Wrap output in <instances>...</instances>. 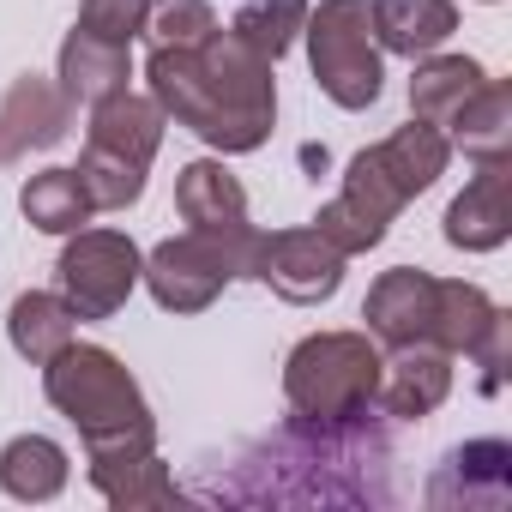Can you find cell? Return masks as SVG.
Segmentation results:
<instances>
[{"label":"cell","instance_id":"obj_23","mask_svg":"<svg viewBox=\"0 0 512 512\" xmlns=\"http://www.w3.org/2000/svg\"><path fill=\"white\" fill-rule=\"evenodd\" d=\"M7 338H13V350H19L25 362L43 368L49 356H61V350L73 344V308H67L61 296L31 290V296L13 302V314H7Z\"/></svg>","mask_w":512,"mask_h":512},{"label":"cell","instance_id":"obj_17","mask_svg":"<svg viewBox=\"0 0 512 512\" xmlns=\"http://www.w3.org/2000/svg\"><path fill=\"white\" fill-rule=\"evenodd\" d=\"M374 43L392 55H434L452 31H458V7L452 0H374Z\"/></svg>","mask_w":512,"mask_h":512},{"label":"cell","instance_id":"obj_26","mask_svg":"<svg viewBox=\"0 0 512 512\" xmlns=\"http://www.w3.org/2000/svg\"><path fill=\"white\" fill-rule=\"evenodd\" d=\"M308 25V0H241V13H235V37L253 49V55H266V61H284L290 43L302 37Z\"/></svg>","mask_w":512,"mask_h":512},{"label":"cell","instance_id":"obj_3","mask_svg":"<svg viewBox=\"0 0 512 512\" xmlns=\"http://www.w3.org/2000/svg\"><path fill=\"white\" fill-rule=\"evenodd\" d=\"M446 157H452V145H446L440 127H428V121L398 127L392 139H380L374 151H362V157L350 163L338 199L320 205L314 229L344 253V260H350V253H368V247L386 235V223H392L416 193H428V187L446 175Z\"/></svg>","mask_w":512,"mask_h":512},{"label":"cell","instance_id":"obj_15","mask_svg":"<svg viewBox=\"0 0 512 512\" xmlns=\"http://www.w3.org/2000/svg\"><path fill=\"white\" fill-rule=\"evenodd\" d=\"M512 494V446L506 440H470L458 446L440 476L428 482V506H506Z\"/></svg>","mask_w":512,"mask_h":512},{"label":"cell","instance_id":"obj_22","mask_svg":"<svg viewBox=\"0 0 512 512\" xmlns=\"http://www.w3.org/2000/svg\"><path fill=\"white\" fill-rule=\"evenodd\" d=\"M19 211H25L37 229H49V235H73V229L91 223V193H85L79 169H43V175L25 181Z\"/></svg>","mask_w":512,"mask_h":512},{"label":"cell","instance_id":"obj_30","mask_svg":"<svg viewBox=\"0 0 512 512\" xmlns=\"http://www.w3.org/2000/svg\"><path fill=\"white\" fill-rule=\"evenodd\" d=\"M470 356H476V368H482V392H500L506 362H512V314H494V326L482 332V344H476Z\"/></svg>","mask_w":512,"mask_h":512},{"label":"cell","instance_id":"obj_1","mask_svg":"<svg viewBox=\"0 0 512 512\" xmlns=\"http://www.w3.org/2000/svg\"><path fill=\"white\" fill-rule=\"evenodd\" d=\"M392 446L368 416L320 422L290 416L272 440L247 446L235 458V476L211 488V500L235 506H380Z\"/></svg>","mask_w":512,"mask_h":512},{"label":"cell","instance_id":"obj_20","mask_svg":"<svg viewBox=\"0 0 512 512\" xmlns=\"http://www.w3.org/2000/svg\"><path fill=\"white\" fill-rule=\"evenodd\" d=\"M91 482L103 488L109 506H127V512H139V506H175V500H181V488L169 482V470H163L157 452L91 458Z\"/></svg>","mask_w":512,"mask_h":512},{"label":"cell","instance_id":"obj_9","mask_svg":"<svg viewBox=\"0 0 512 512\" xmlns=\"http://www.w3.org/2000/svg\"><path fill=\"white\" fill-rule=\"evenodd\" d=\"M253 278L272 284L284 302H326L338 284H344V253L320 235V229H278V235H260V266Z\"/></svg>","mask_w":512,"mask_h":512},{"label":"cell","instance_id":"obj_7","mask_svg":"<svg viewBox=\"0 0 512 512\" xmlns=\"http://www.w3.org/2000/svg\"><path fill=\"white\" fill-rule=\"evenodd\" d=\"M175 205H181L187 229L223 253V266L235 278H253V266H260V229L247 223V193L223 163H211V157L187 163L175 181Z\"/></svg>","mask_w":512,"mask_h":512},{"label":"cell","instance_id":"obj_19","mask_svg":"<svg viewBox=\"0 0 512 512\" xmlns=\"http://www.w3.org/2000/svg\"><path fill=\"white\" fill-rule=\"evenodd\" d=\"M482 85H488V73H482L476 61H464V55H434V61H422L416 79H410V115L428 121V127H452L458 109H464Z\"/></svg>","mask_w":512,"mask_h":512},{"label":"cell","instance_id":"obj_24","mask_svg":"<svg viewBox=\"0 0 512 512\" xmlns=\"http://www.w3.org/2000/svg\"><path fill=\"white\" fill-rule=\"evenodd\" d=\"M452 133H458L464 157H476V163L506 157V151H512V85H506V79H488V85L458 109Z\"/></svg>","mask_w":512,"mask_h":512},{"label":"cell","instance_id":"obj_10","mask_svg":"<svg viewBox=\"0 0 512 512\" xmlns=\"http://www.w3.org/2000/svg\"><path fill=\"white\" fill-rule=\"evenodd\" d=\"M139 278L151 284V296H157L169 314H199V308L217 302V290H223L235 272L223 266V253H217L211 241H199V235L187 229V235L151 247V260H139Z\"/></svg>","mask_w":512,"mask_h":512},{"label":"cell","instance_id":"obj_16","mask_svg":"<svg viewBox=\"0 0 512 512\" xmlns=\"http://www.w3.org/2000/svg\"><path fill=\"white\" fill-rule=\"evenodd\" d=\"M163 121H169V115H163L151 97L115 91V97H103V103L91 109V139H85V145L151 169V157H157V145H163Z\"/></svg>","mask_w":512,"mask_h":512},{"label":"cell","instance_id":"obj_5","mask_svg":"<svg viewBox=\"0 0 512 512\" xmlns=\"http://www.w3.org/2000/svg\"><path fill=\"white\" fill-rule=\"evenodd\" d=\"M374 386H380V350L362 332L302 338L284 362V398L296 416H320V422L368 416Z\"/></svg>","mask_w":512,"mask_h":512},{"label":"cell","instance_id":"obj_25","mask_svg":"<svg viewBox=\"0 0 512 512\" xmlns=\"http://www.w3.org/2000/svg\"><path fill=\"white\" fill-rule=\"evenodd\" d=\"M494 302L476 290V284H464V278H452V284H440V308H434V344L446 350V356H470L476 344H482V332L494 326Z\"/></svg>","mask_w":512,"mask_h":512},{"label":"cell","instance_id":"obj_4","mask_svg":"<svg viewBox=\"0 0 512 512\" xmlns=\"http://www.w3.org/2000/svg\"><path fill=\"white\" fill-rule=\"evenodd\" d=\"M43 392L49 404L85 434L91 458H121V452H157V422L133 386V374L97 350V344H67L61 356L43 362Z\"/></svg>","mask_w":512,"mask_h":512},{"label":"cell","instance_id":"obj_13","mask_svg":"<svg viewBox=\"0 0 512 512\" xmlns=\"http://www.w3.org/2000/svg\"><path fill=\"white\" fill-rule=\"evenodd\" d=\"M446 392H452V356L440 344H398L392 362H380L374 404L398 422H416V416H434Z\"/></svg>","mask_w":512,"mask_h":512},{"label":"cell","instance_id":"obj_29","mask_svg":"<svg viewBox=\"0 0 512 512\" xmlns=\"http://www.w3.org/2000/svg\"><path fill=\"white\" fill-rule=\"evenodd\" d=\"M145 13H151V0H85V7H79V37L127 49L145 31Z\"/></svg>","mask_w":512,"mask_h":512},{"label":"cell","instance_id":"obj_12","mask_svg":"<svg viewBox=\"0 0 512 512\" xmlns=\"http://www.w3.org/2000/svg\"><path fill=\"white\" fill-rule=\"evenodd\" d=\"M434 308H440V278H428L416 266H398L368 290L362 320L380 344L398 350V344H434Z\"/></svg>","mask_w":512,"mask_h":512},{"label":"cell","instance_id":"obj_21","mask_svg":"<svg viewBox=\"0 0 512 512\" xmlns=\"http://www.w3.org/2000/svg\"><path fill=\"white\" fill-rule=\"evenodd\" d=\"M0 488L13 500H55L67 488V452L43 434H19L0 452Z\"/></svg>","mask_w":512,"mask_h":512},{"label":"cell","instance_id":"obj_28","mask_svg":"<svg viewBox=\"0 0 512 512\" xmlns=\"http://www.w3.org/2000/svg\"><path fill=\"white\" fill-rule=\"evenodd\" d=\"M211 31H217V13L205 7V0H151L139 37H151V49H193Z\"/></svg>","mask_w":512,"mask_h":512},{"label":"cell","instance_id":"obj_6","mask_svg":"<svg viewBox=\"0 0 512 512\" xmlns=\"http://www.w3.org/2000/svg\"><path fill=\"white\" fill-rule=\"evenodd\" d=\"M308 61L320 91L338 109H368L380 97V43H374V19L368 0H320L308 7Z\"/></svg>","mask_w":512,"mask_h":512},{"label":"cell","instance_id":"obj_2","mask_svg":"<svg viewBox=\"0 0 512 512\" xmlns=\"http://www.w3.org/2000/svg\"><path fill=\"white\" fill-rule=\"evenodd\" d=\"M151 103L175 115V127L199 133L211 151H260L278 115L272 61L253 55L235 31H211L193 49H151L145 61Z\"/></svg>","mask_w":512,"mask_h":512},{"label":"cell","instance_id":"obj_18","mask_svg":"<svg viewBox=\"0 0 512 512\" xmlns=\"http://www.w3.org/2000/svg\"><path fill=\"white\" fill-rule=\"evenodd\" d=\"M127 79H133V61H127V49H115V43H97V37H67L61 43V97L79 109V103H103V97H115V91H127Z\"/></svg>","mask_w":512,"mask_h":512},{"label":"cell","instance_id":"obj_8","mask_svg":"<svg viewBox=\"0 0 512 512\" xmlns=\"http://www.w3.org/2000/svg\"><path fill=\"white\" fill-rule=\"evenodd\" d=\"M55 278H61V302L73 308V320H109L139 284V247L121 229H73Z\"/></svg>","mask_w":512,"mask_h":512},{"label":"cell","instance_id":"obj_27","mask_svg":"<svg viewBox=\"0 0 512 512\" xmlns=\"http://www.w3.org/2000/svg\"><path fill=\"white\" fill-rule=\"evenodd\" d=\"M79 181H85V193H91V211H127V205L145 193V169L127 163V157H109V151H97V145H85Z\"/></svg>","mask_w":512,"mask_h":512},{"label":"cell","instance_id":"obj_14","mask_svg":"<svg viewBox=\"0 0 512 512\" xmlns=\"http://www.w3.org/2000/svg\"><path fill=\"white\" fill-rule=\"evenodd\" d=\"M512 235V169L506 157H488L482 175L452 199L446 211V241L464 247V253H488Z\"/></svg>","mask_w":512,"mask_h":512},{"label":"cell","instance_id":"obj_11","mask_svg":"<svg viewBox=\"0 0 512 512\" xmlns=\"http://www.w3.org/2000/svg\"><path fill=\"white\" fill-rule=\"evenodd\" d=\"M73 127V103L61 97V85L25 73L13 79V91L0 97V163H19L31 151H49L61 145Z\"/></svg>","mask_w":512,"mask_h":512}]
</instances>
